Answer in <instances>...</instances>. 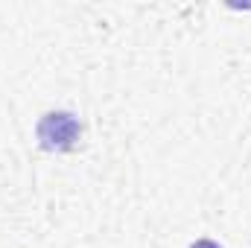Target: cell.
Returning a JSON list of instances; mask_svg holds the SVG:
<instances>
[{"instance_id":"6da1fadb","label":"cell","mask_w":251,"mask_h":248,"mask_svg":"<svg viewBox=\"0 0 251 248\" xmlns=\"http://www.w3.org/2000/svg\"><path fill=\"white\" fill-rule=\"evenodd\" d=\"M35 137L44 152H70L82 137V123L70 111H47L35 123Z\"/></svg>"},{"instance_id":"7a4b0ae2","label":"cell","mask_w":251,"mask_h":248,"mask_svg":"<svg viewBox=\"0 0 251 248\" xmlns=\"http://www.w3.org/2000/svg\"><path fill=\"white\" fill-rule=\"evenodd\" d=\"M190 248H222V246H219V243H213V240H196Z\"/></svg>"}]
</instances>
